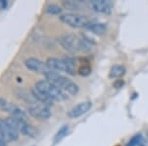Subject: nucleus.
Instances as JSON below:
<instances>
[{"label": "nucleus", "instance_id": "obj_1", "mask_svg": "<svg viewBox=\"0 0 148 146\" xmlns=\"http://www.w3.org/2000/svg\"><path fill=\"white\" fill-rule=\"evenodd\" d=\"M58 42L65 51L69 52L89 51L91 49L90 42L74 34H65L58 38Z\"/></svg>", "mask_w": 148, "mask_h": 146}, {"label": "nucleus", "instance_id": "obj_2", "mask_svg": "<svg viewBox=\"0 0 148 146\" xmlns=\"http://www.w3.org/2000/svg\"><path fill=\"white\" fill-rule=\"evenodd\" d=\"M47 65L51 71H61V72H66L70 75H75L78 72L77 65H76V60L70 57L66 58H56V57H51L47 58Z\"/></svg>", "mask_w": 148, "mask_h": 146}, {"label": "nucleus", "instance_id": "obj_3", "mask_svg": "<svg viewBox=\"0 0 148 146\" xmlns=\"http://www.w3.org/2000/svg\"><path fill=\"white\" fill-rule=\"evenodd\" d=\"M45 77L47 81L57 86L59 89H61L64 92L69 93L70 95H76L79 92V87L75 82H73L72 80L68 79L65 76L60 75L57 72L49 71L47 74H45Z\"/></svg>", "mask_w": 148, "mask_h": 146}, {"label": "nucleus", "instance_id": "obj_4", "mask_svg": "<svg viewBox=\"0 0 148 146\" xmlns=\"http://www.w3.org/2000/svg\"><path fill=\"white\" fill-rule=\"evenodd\" d=\"M35 87L44 94H46L47 97H49L52 101L62 102L67 99V94L64 91L59 89L57 86L52 84L51 82L47 80H40L35 84Z\"/></svg>", "mask_w": 148, "mask_h": 146}, {"label": "nucleus", "instance_id": "obj_5", "mask_svg": "<svg viewBox=\"0 0 148 146\" xmlns=\"http://www.w3.org/2000/svg\"><path fill=\"white\" fill-rule=\"evenodd\" d=\"M61 22L68 25L69 27L72 28H86L90 24V20L87 16L80 15V14H74V13H68L63 14L60 17Z\"/></svg>", "mask_w": 148, "mask_h": 146}, {"label": "nucleus", "instance_id": "obj_6", "mask_svg": "<svg viewBox=\"0 0 148 146\" xmlns=\"http://www.w3.org/2000/svg\"><path fill=\"white\" fill-rule=\"evenodd\" d=\"M19 134H20L19 131L9 123L7 119H0V138L5 140L6 142H9V141L17 140Z\"/></svg>", "mask_w": 148, "mask_h": 146}, {"label": "nucleus", "instance_id": "obj_7", "mask_svg": "<svg viewBox=\"0 0 148 146\" xmlns=\"http://www.w3.org/2000/svg\"><path fill=\"white\" fill-rule=\"evenodd\" d=\"M0 108H1V110H3L4 112H7L8 114H10L12 117H15V118L24 119L26 116L25 112H24L20 107L16 106L13 103L7 101L6 99H3V98L0 99Z\"/></svg>", "mask_w": 148, "mask_h": 146}, {"label": "nucleus", "instance_id": "obj_8", "mask_svg": "<svg viewBox=\"0 0 148 146\" xmlns=\"http://www.w3.org/2000/svg\"><path fill=\"white\" fill-rule=\"evenodd\" d=\"M25 65L28 69L32 71H35L37 73H42V74H47L49 71H51L47 67L46 62L40 61V59L34 58V57H31L25 60Z\"/></svg>", "mask_w": 148, "mask_h": 146}, {"label": "nucleus", "instance_id": "obj_9", "mask_svg": "<svg viewBox=\"0 0 148 146\" xmlns=\"http://www.w3.org/2000/svg\"><path fill=\"white\" fill-rule=\"evenodd\" d=\"M28 112L33 118L39 119H47L51 118V112L49 108L45 105H38V106L30 107L28 110Z\"/></svg>", "mask_w": 148, "mask_h": 146}, {"label": "nucleus", "instance_id": "obj_10", "mask_svg": "<svg viewBox=\"0 0 148 146\" xmlns=\"http://www.w3.org/2000/svg\"><path fill=\"white\" fill-rule=\"evenodd\" d=\"M89 6L94 11L102 14H111L113 10V2L108 0H92L89 1Z\"/></svg>", "mask_w": 148, "mask_h": 146}, {"label": "nucleus", "instance_id": "obj_11", "mask_svg": "<svg viewBox=\"0 0 148 146\" xmlns=\"http://www.w3.org/2000/svg\"><path fill=\"white\" fill-rule=\"evenodd\" d=\"M91 108H92V103L90 101L81 102L79 104L75 105L72 109L69 110V112H67V116L71 119L79 118V117L83 116L86 112H89Z\"/></svg>", "mask_w": 148, "mask_h": 146}, {"label": "nucleus", "instance_id": "obj_12", "mask_svg": "<svg viewBox=\"0 0 148 146\" xmlns=\"http://www.w3.org/2000/svg\"><path fill=\"white\" fill-rule=\"evenodd\" d=\"M32 94H33V97H34L35 99H37L38 101L40 102L42 105H45V106L51 107L53 105L54 101H52L51 98L47 97V96L46 94H44L42 92H40V90H38L36 87H34L32 89Z\"/></svg>", "mask_w": 148, "mask_h": 146}, {"label": "nucleus", "instance_id": "obj_13", "mask_svg": "<svg viewBox=\"0 0 148 146\" xmlns=\"http://www.w3.org/2000/svg\"><path fill=\"white\" fill-rule=\"evenodd\" d=\"M92 33L99 36H102L107 33V26L103 23H90L89 25L86 27Z\"/></svg>", "mask_w": 148, "mask_h": 146}, {"label": "nucleus", "instance_id": "obj_14", "mask_svg": "<svg viewBox=\"0 0 148 146\" xmlns=\"http://www.w3.org/2000/svg\"><path fill=\"white\" fill-rule=\"evenodd\" d=\"M20 133L25 134L27 136H30V137H32V138H36L38 135L40 134V131L38 130L35 126H33V125H31V124L25 123L23 124L22 128H21Z\"/></svg>", "mask_w": 148, "mask_h": 146}, {"label": "nucleus", "instance_id": "obj_15", "mask_svg": "<svg viewBox=\"0 0 148 146\" xmlns=\"http://www.w3.org/2000/svg\"><path fill=\"white\" fill-rule=\"evenodd\" d=\"M125 67L123 65H114L110 70V77L111 78H120L125 74Z\"/></svg>", "mask_w": 148, "mask_h": 146}, {"label": "nucleus", "instance_id": "obj_16", "mask_svg": "<svg viewBox=\"0 0 148 146\" xmlns=\"http://www.w3.org/2000/svg\"><path fill=\"white\" fill-rule=\"evenodd\" d=\"M68 132H69V126L68 125L61 126V127L59 128V130L56 132V136H54V139H53L54 143L58 142V141H60L62 138L65 137V136L68 134Z\"/></svg>", "mask_w": 148, "mask_h": 146}, {"label": "nucleus", "instance_id": "obj_17", "mask_svg": "<svg viewBox=\"0 0 148 146\" xmlns=\"http://www.w3.org/2000/svg\"><path fill=\"white\" fill-rule=\"evenodd\" d=\"M62 9L60 8L56 4H49L47 7V12L49 14H52V15H56V14H60Z\"/></svg>", "mask_w": 148, "mask_h": 146}, {"label": "nucleus", "instance_id": "obj_18", "mask_svg": "<svg viewBox=\"0 0 148 146\" xmlns=\"http://www.w3.org/2000/svg\"><path fill=\"white\" fill-rule=\"evenodd\" d=\"M91 66L88 63H83L82 65L78 68V73L82 76H88L90 73H91Z\"/></svg>", "mask_w": 148, "mask_h": 146}, {"label": "nucleus", "instance_id": "obj_19", "mask_svg": "<svg viewBox=\"0 0 148 146\" xmlns=\"http://www.w3.org/2000/svg\"><path fill=\"white\" fill-rule=\"evenodd\" d=\"M63 5L69 10H78L79 8V2L76 1H63Z\"/></svg>", "mask_w": 148, "mask_h": 146}, {"label": "nucleus", "instance_id": "obj_20", "mask_svg": "<svg viewBox=\"0 0 148 146\" xmlns=\"http://www.w3.org/2000/svg\"><path fill=\"white\" fill-rule=\"evenodd\" d=\"M140 141H141V135L137 134V135L133 136L130 140V142L127 143V146H139Z\"/></svg>", "mask_w": 148, "mask_h": 146}, {"label": "nucleus", "instance_id": "obj_21", "mask_svg": "<svg viewBox=\"0 0 148 146\" xmlns=\"http://www.w3.org/2000/svg\"><path fill=\"white\" fill-rule=\"evenodd\" d=\"M123 85H125V82H123V80H121V79H118V80H116L114 83V87L116 88V89L121 88Z\"/></svg>", "mask_w": 148, "mask_h": 146}, {"label": "nucleus", "instance_id": "obj_22", "mask_svg": "<svg viewBox=\"0 0 148 146\" xmlns=\"http://www.w3.org/2000/svg\"><path fill=\"white\" fill-rule=\"evenodd\" d=\"M7 7V1L6 0H0V11L4 10Z\"/></svg>", "mask_w": 148, "mask_h": 146}, {"label": "nucleus", "instance_id": "obj_23", "mask_svg": "<svg viewBox=\"0 0 148 146\" xmlns=\"http://www.w3.org/2000/svg\"><path fill=\"white\" fill-rule=\"evenodd\" d=\"M0 146H6V141L0 138Z\"/></svg>", "mask_w": 148, "mask_h": 146}, {"label": "nucleus", "instance_id": "obj_24", "mask_svg": "<svg viewBox=\"0 0 148 146\" xmlns=\"http://www.w3.org/2000/svg\"><path fill=\"white\" fill-rule=\"evenodd\" d=\"M139 146H144V145H142V144H140V145H139Z\"/></svg>", "mask_w": 148, "mask_h": 146}]
</instances>
